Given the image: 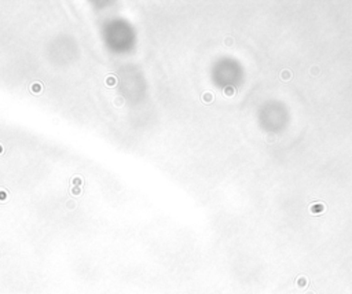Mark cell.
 I'll use <instances>...</instances> for the list:
<instances>
[{"label":"cell","instance_id":"1","mask_svg":"<svg viewBox=\"0 0 352 294\" xmlns=\"http://www.w3.org/2000/svg\"><path fill=\"white\" fill-rule=\"evenodd\" d=\"M323 209H325V206L322 204H314L311 206V212L312 213H321V212H323Z\"/></svg>","mask_w":352,"mask_h":294},{"label":"cell","instance_id":"2","mask_svg":"<svg viewBox=\"0 0 352 294\" xmlns=\"http://www.w3.org/2000/svg\"><path fill=\"white\" fill-rule=\"evenodd\" d=\"M281 79L283 80V81H289V80L292 79L290 70H282V72H281Z\"/></svg>","mask_w":352,"mask_h":294},{"label":"cell","instance_id":"3","mask_svg":"<svg viewBox=\"0 0 352 294\" xmlns=\"http://www.w3.org/2000/svg\"><path fill=\"white\" fill-rule=\"evenodd\" d=\"M224 94L227 95V96H232V95L235 94V90L232 87H226V90H224Z\"/></svg>","mask_w":352,"mask_h":294},{"label":"cell","instance_id":"4","mask_svg":"<svg viewBox=\"0 0 352 294\" xmlns=\"http://www.w3.org/2000/svg\"><path fill=\"white\" fill-rule=\"evenodd\" d=\"M310 72H311V74H312V76H318L319 73H321V69H319L318 66H312Z\"/></svg>","mask_w":352,"mask_h":294},{"label":"cell","instance_id":"5","mask_svg":"<svg viewBox=\"0 0 352 294\" xmlns=\"http://www.w3.org/2000/svg\"><path fill=\"white\" fill-rule=\"evenodd\" d=\"M305 285V279L304 278H300L299 279V286H304Z\"/></svg>","mask_w":352,"mask_h":294},{"label":"cell","instance_id":"6","mask_svg":"<svg viewBox=\"0 0 352 294\" xmlns=\"http://www.w3.org/2000/svg\"><path fill=\"white\" fill-rule=\"evenodd\" d=\"M205 100H212V95L206 94V96H205Z\"/></svg>","mask_w":352,"mask_h":294},{"label":"cell","instance_id":"7","mask_svg":"<svg viewBox=\"0 0 352 294\" xmlns=\"http://www.w3.org/2000/svg\"><path fill=\"white\" fill-rule=\"evenodd\" d=\"M226 43H227L228 45H230V44H232V39H230V37H228V39H227V41H226Z\"/></svg>","mask_w":352,"mask_h":294}]
</instances>
